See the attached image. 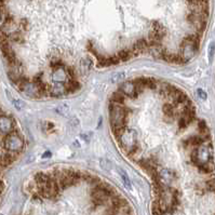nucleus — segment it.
<instances>
[{
    "instance_id": "nucleus-1",
    "label": "nucleus",
    "mask_w": 215,
    "mask_h": 215,
    "mask_svg": "<svg viewBox=\"0 0 215 215\" xmlns=\"http://www.w3.org/2000/svg\"><path fill=\"white\" fill-rule=\"evenodd\" d=\"M128 114H129V109L124 105L109 103V122L112 130L127 127L126 122Z\"/></svg>"
},
{
    "instance_id": "nucleus-2",
    "label": "nucleus",
    "mask_w": 215,
    "mask_h": 215,
    "mask_svg": "<svg viewBox=\"0 0 215 215\" xmlns=\"http://www.w3.org/2000/svg\"><path fill=\"white\" fill-rule=\"evenodd\" d=\"M2 148L18 155L24 149V139L16 130H14L10 134L2 138Z\"/></svg>"
},
{
    "instance_id": "nucleus-3",
    "label": "nucleus",
    "mask_w": 215,
    "mask_h": 215,
    "mask_svg": "<svg viewBox=\"0 0 215 215\" xmlns=\"http://www.w3.org/2000/svg\"><path fill=\"white\" fill-rule=\"evenodd\" d=\"M119 91L122 92L127 98H131V100H136V98H138L139 94H141L139 91L136 90V86H135V83H134L133 79L130 80V81L123 82V83L119 87Z\"/></svg>"
},
{
    "instance_id": "nucleus-4",
    "label": "nucleus",
    "mask_w": 215,
    "mask_h": 215,
    "mask_svg": "<svg viewBox=\"0 0 215 215\" xmlns=\"http://www.w3.org/2000/svg\"><path fill=\"white\" fill-rule=\"evenodd\" d=\"M0 129H1V136L4 138L11 132L14 131V121L13 119L8 115H4L2 112L1 114V124H0Z\"/></svg>"
},
{
    "instance_id": "nucleus-5",
    "label": "nucleus",
    "mask_w": 215,
    "mask_h": 215,
    "mask_svg": "<svg viewBox=\"0 0 215 215\" xmlns=\"http://www.w3.org/2000/svg\"><path fill=\"white\" fill-rule=\"evenodd\" d=\"M159 176H160V178H161V181L168 186H170V184L174 183V182L178 178V175H177V172L175 170L169 169V168H163V169L159 172Z\"/></svg>"
},
{
    "instance_id": "nucleus-6",
    "label": "nucleus",
    "mask_w": 215,
    "mask_h": 215,
    "mask_svg": "<svg viewBox=\"0 0 215 215\" xmlns=\"http://www.w3.org/2000/svg\"><path fill=\"white\" fill-rule=\"evenodd\" d=\"M126 98H127V96L124 95L122 92H120L119 90H118V91H116L112 94V96H110V98H109V103L117 104V105H124Z\"/></svg>"
},
{
    "instance_id": "nucleus-7",
    "label": "nucleus",
    "mask_w": 215,
    "mask_h": 215,
    "mask_svg": "<svg viewBox=\"0 0 215 215\" xmlns=\"http://www.w3.org/2000/svg\"><path fill=\"white\" fill-rule=\"evenodd\" d=\"M208 53H209V62L212 63L214 58V54H215V43L214 42H211L209 46V49H208Z\"/></svg>"
},
{
    "instance_id": "nucleus-8",
    "label": "nucleus",
    "mask_w": 215,
    "mask_h": 215,
    "mask_svg": "<svg viewBox=\"0 0 215 215\" xmlns=\"http://www.w3.org/2000/svg\"><path fill=\"white\" fill-rule=\"evenodd\" d=\"M119 172H120V173H121V177H122V178H123L124 184H126V185H127V187L131 188V182H130L129 176L127 175V173H126V172H124L122 169H119Z\"/></svg>"
},
{
    "instance_id": "nucleus-9",
    "label": "nucleus",
    "mask_w": 215,
    "mask_h": 215,
    "mask_svg": "<svg viewBox=\"0 0 215 215\" xmlns=\"http://www.w3.org/2000/svg\"><path fill=\"white\" fill-rule=\"evenodd\" d=\"M197 94H198V96H199L201 100H207V98H208V94H207V92L204 91L203 89H198L197 90Z\"/></svg>"
},
{
    "instance_id": "nucleus-10",
    "label": "nucleus",
    "mask_w": 215,
    "mask_h": 215,
    "mask_svg": "<svg viewBox=\"0 0 215 215\" xmlns=\"http://www.w3.org/2000/svg\"><path fill=\"white\" fill-rule=\"evenodd\" d=\"M51 156H52V153H51V152H46L43 153V155H42V158H43V159H47V157H50L51 158Z\"/></svg>"
}]
</instances>
